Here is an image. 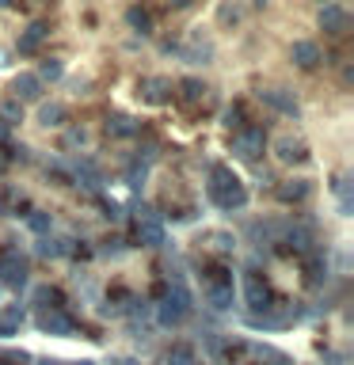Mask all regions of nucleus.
Returning <instances> with one entry per match:
<instances>
[{
  "instance_id": "7ed1b4c3",
  "label": "nucleus",
  "mask_w": 354,
  "mask_h": 365,
  "mask_svg": "<svg viewBox=\"0 0 354 365\" xmlns=\"http://www.w3.org/2000/svg\"><path fill=\"white\" fill-rule=\"evenodd\" d=\"M42 34H46V27H31V34H27V38L19 42V50H34V46L42 42Z\"/></svg>"
},
{
  "instance_id": "f257e3e1",
  "label": "nucleus",
  "mask_w": 354,
  "mask_h": 365,
  "mask_svg": "<svg viewBox=\"0 0 354 365\" xmlns=\"http://www.w3.org/2000/svg\"><path fill=\"white\" fill-rule=\"evenodd\" d=\"M320 27L331 31V34H343V27H347V16H343L339 8H324V16H320Z\"/></svg>"
},
{
  "instance_id": "39448f33",
  "label": "nucleus",
  "mask_w": 354,
  "mask_h": 365,
  "mask_svg": "<svg viewBox=\"0 0 354 365\" xmlns=\"http://www.w3.org/2000/svg\"><path fill=\"white\" fill-rule=\"evenodd\" d=\"M171 4H176V8H187V4H191V0H171Z\"/></svg>"
},
{
  "instance_id": "20e7f679",
  "label": "nucleus",
  "mask_w": 354,
  "mask_h": 365,
  "mask_svg": "<svg viewBox=\"0 0 354 365\" xmlns=\"http://www.w3.org/2000/svg\"><path fill=\"white\" fill-rule=\"evenodd\" d=\"M130 23H133L137 31H148V27H153V19H148L141 8H133V11H130Z\"/></svg>"
},
{
  "instance_id": "f03ea898",
  "label": "nucleus",
  "mask_w": 354,
  "mask_h": 365,
  "mask_svg": "<svg viewBox=\"0 0 354 365\" xmlns=\"http://www.w3.org/2000/svg\"><path fill=\"white\" fill-rule=\"evenodd\" d=\"M293 61L305 65V68L316 65V46H313V42H297V46H293Z\"/></svg>"
},
{
  "instance_id": "423d86ee",
  "label": "nucleus",
  "mask_w": 354,
  "mask_h": 365,
  "mask_svg": "<svg viewBox=\"0 0 354 365\" xmlns=\"http://www.w3.org/2000/svg\"><path fill=\"white\" fill-rule=\"evenodd\" d=\"M256 4H263V0H256Z\"/></svg>"
}]
</instances>
